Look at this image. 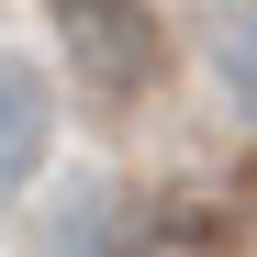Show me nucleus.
Instances as JSON below:
<instances>
[{
    "mask_svg": "<svg viewBox=\"0 0 257 257\" xmlns=\"http://www.w3.org/2000/svg\"><path fill=\"white\" fill-rule=\"evenodd\" d=\"M212 67H224L235 112L257 123V0H235V12H224V34H212Z\"/></svg>",
    "mask_w": 257,
    "mask_h": 257,
    "instance_id": "nucleus-3",
    "label": "nucleus"
},
{
    "mask_svg": "<svg viewBox=\"0 0 257 257\" xmlns=\"http://www.w3.org/2000/svg\"><path fill=\"white\" fill-rule=\"evenodd\" d=\"M45 12H56L67 78L90 101H135L157 78V0H45Z\"/></svg>",
    "mask_w": 257,
    "mask_h": 257,
    "instance_id": "nucleus-1",
    "label": "nucleus"
},
{
    "mask_svg": "<svg viewBox=\"0 0 257 257\" xmlns=\"http://www.w3.org/2000/svg\"><path fill=\"white\" fill-rule=\"evenodd\" d=\"M45 135H56V90H45V67L0 45V201H23V190H34Z\"/></svg>",
    "mask_w": 257,
    "mask_h": 257,
    "instance_id": "nucleus-2",
    "label": "nucleus"
}]
</instances>
